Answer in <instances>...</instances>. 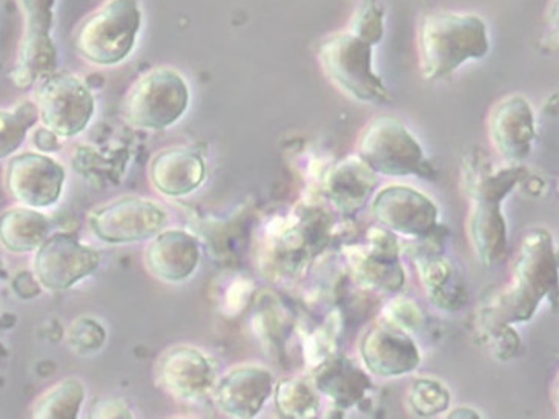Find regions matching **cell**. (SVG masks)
Masks as SVG:
<instances>
[{
  "label": "cell",
  "mask_w": 559,
  "mask_h": 419,
  "mask_svg": "<svg viewBox=\"0 0 559 419\" xmlns=\"http://www.w3.org/2000/svg\"><path fill=\"white\" fill-rule=\"evenodd\" d=\"M528 169L523 165L495 168L483 151L467 154L461 166L460 187L469 200L467 236L479 262L497 266L508 256V220L502 203L526 181Z\"/></svg>",
  "instance_id": "6da1fadb"
},
{
  "label": "cell",
  "mask_w": 559,
  "mask_h": 419,
  "mask_svg": "<svg viewBox=\"0 0 559 419\" xmlns=\"http://www.w3.org/2000/svg\"><path fill=\"white\" fill-rule=\"evenodd\" d=\"M558 271V252L550 230H527L513 260L509 282L483 298L475 320L510 326L527 323L543 301L557 294Z\"/></svg>",
  "instance_id": "7a4b0ae2"
},
{
  "label": "cell",
  "mask_w": 559,
  "mask_h": 419,
  "mask_svg": "<svg viewBox=\"0 0 559 419\" xmlns=\"http://www.w3.org/2000/svg\"><path fill=\"white\" fill-rule=\"evenodd\" d=\"M490 50L485 19L471 13L437 11L419 22V70L426 81H440Z\"/></svg>",
  "instance_id": "3957f363"
},
{
  "label": "cell",
  "mask_w": 559,
  "mask_h": 419,
  "mask_svg": "<svg viewBox=\"0 0 559 419\" xmlns=\"http://www.w3.org/2000/svg\"><path fill=\"white\" fill-rule=\"evenodd\" d=\"M142 22L139 0H107L79 25L75 51L91 65H120L134 51Z\"/></svg>",
  "instance_id": "277c9868"
},
{
  "label": "cell",
  "mask_w": 559,
  "mask_h": 419,
  "mask_svg": "<svg viewBox=\"0 0 559 419\" xmlns=\"http://www.w3.org/2000/svg\"><path fill=\"white\" fill-rule=\"evenodd\" d=\"M190 104V83L185 75L171 67H157L132 83L123 99L122 115L140 130L164 131L183 119Z\"/></svg>",
  "instance_id": "5b68a950"
},
{
  "label": "cell",
  "mask_w": 559,
  "mask_h": 419,
  "mask_svg": "<svg viewBox=\"0 0 559 419\" xmlns=\"http://www.w3.org/2000/svg\"><path fill=\"white\" fill-rule=\"evenodd\" d=\"M373 45L354 33L338 32L321 41V70L350 99L368 105L391 104L386 83L373 70Z\"/></svg>",
  "instance_id": "8992f818"
},
{
  "label": "cell",
  "mask_w": 559,
  "mask_h": 419,
  "mask_svg": "<svg viewBox=\"0 0 559 419\" xmlns=\"http://www.w3.org/2000/svg\"><path fill=\"white\" fill-rule=\"evenodd\" d=\"M357 154L381 177L433 180L436 168L406 124L394 116H379L362 130Z\"/></svg>",
  "instance_id": "52a82bcc"
},
{
  "label": "cell",
  "mask_w": 559,
  "mask_h": 419,
  "mask_svg": "<svg viewBox=\"0 0 559 419\" xmlns=\"http://www.w3.org/2000/svg\"><path fill=\"white\" fill-rule=\"evenodd\" d=\"M34 104L41 127L59 139L82 134L96 115V99L86 83L66 71H56L36 83Z\"/></svg>",
  "instance_id": "ba28073f"
},
{
  "label": "cell",
  "mask_w": 559,
  "mask_h": 419,
  "mask_svg": "<svg viewBox=\"0 0 559 419\" xmlns=\"http://www.w3.org/2000/svg\"><path fill=\"white\" fill-rule=\"evenodd\" d=\"M17 3L24 17V34L11 81L17 88L26 89L58 71L59 52L52 39L58 0H17Z\"/></svg>",
  "instance_id": "9c48e42d"
},
{
  "label": "cell",
  "mask_w": 559,
  "mask_h": 419,
  "mask_svg": "<svg viewBox=\"0 0 559 419\" xmlns=\"http://www.w3.org/2000/svg\"><path fill=\"white\" fill-rule=\"evenodd\" d=\"M166 207L156 200L120 197L90 214L91 232L108 244L140 243L156 237L168 225Z\"/></svg>",
  "instance_id": "30bf717a"
},
{
  "label": "cell",
  "mask_w": 559,
  "mask_h": 419,
  "mask_svg": "<svg viewBox=\"0 0 559 419\" xmlns=\"http://www.w3.org/2000/svg\"><path fill=\"white\" fill-rule=\"evenodd\" d=\"M445 237L441 225L428 239L411 241L407 254L414 260L430 303L444 312H460L469 304V285L460 267L443 254Z\"/></svg>",
  "instance_id": "8fae6325"
},
{
  "label": "cell",
  "mask_w": 559,
  "mask_h": 419,
  "mask_svg": "<svg viewBox=\"0 0 559 419\" xmlns=\"http://www.w3.org/2000/svg\"><path fill=\"white\" fill-rule=\"evenodd\" d=\"M100 262V252L78 236L56 232L34 251L33 277L40 288L59 292L88 278L99 270Z\"/></svg>",
  "instance_id": "7c38bea8"
},
{
  "label": "cell",
  "mask_w": 559,
  "mask_h": 419,
  "mask_svg": "<svg viewBox=\"0 0 559 419\" xmlns=\"http://www.w3.org/2000/svg\"><path fill=\"white\" fill-rule=\"evenodd\" d=\"M369 205L377 225L399 239L425 240L441 226L437 203L425 192L404 184H391L376 192Z\"/></svg>",
  "instance_id": "4fadbf2b"
},
{
  "label": "cell",
  "mask_w": 559,
  "mask_h": 419,
  "mask_svg": "<svg viewBox=\"0 0 559 419\" xmlns=\"http://www.w3.org/2000/svg\"><path fill=\"white\" fill-rule=\"evenodd\" d=\"M366 234L365 244L345 249L347 263L360 285L395 296L406 283L399 237L380 225Z\"/></svg>",
  "instance_id": "5bb4252c"
},
{
  "label": "cell",
  "mask_w": 559,
  "mask_h": 419,
  "mask_svg": "<svg viewBox=\"0 0 559 419\" xmlns=\"http://www.w3.org/2000/svg\"><path fill=\"white\" fill-rule=\"evenodd\" d=\"M66 180V168L44 153L14 154L5 168L10 197L33 210L55 206L62 197Z\"/></svg>",
  "instance_id": "9a60e30c"
},
{
  "label": "cell",
  "mask_w": 559,
  "mask_h": 419,
  "mask_svg": "<svg viewBox=\"0 0 559 419\" xmlns=\"http://www.w3.org/2000/svg\"><path fill=\"white\" fill-rule=\"evenodd\" d=\"M158 387L180 402L198 403L213 395L217 373L211 358L199 347H169L156 366Z\"/></svg>",
  "instance_id": "2e32d148"
},
{
  "label": "cell",
  "mask_w": 559,
  "mask_h": 419,
  "mask_svg": "<svg viewBox=\"0 0 559 419\" xmlns=\"http://www.w3.org/2000/svg\"><path fill=\"white\" fill-rule=\"evenodd\" d=\"M360 357L370 375L402 379L421 364V350L411 334L381 320L361 339Z\"/></svg>",
  "instance_id": "e0dca14e"
},
{
  "label": "cell",
  "mask_w": 559,
  "mask_h": 419,
  "mask_svg": "<svg viewBox=\"0 0 559 419\" xmlns=\"http://www.w3.org/2000/svg\"><path fill=\"white\" fill-rule=\"evenodd\" d=\"M275 379L270 369L240 364L215 383V406L230 418H255L274 395Z\"/></svg>",
  "instance_id": "ac0fdd59"
},
{
  "label": "cell",
  "mask_w": 559,
  "mask_h": 419,
  "mask_svg": "<svg viewBox=\"0 0 559 419\" xmlns=\"http://www.w3.org/2000/svg\"><path fill=\"white\" fill-rule=\"evenodd\" d=\"M489 135L495 151L510 165H521L534 149L536 119L531 101L509 96L498 101L489 117Z\"/></svg>",
  "instance_id": "d6986e66"
},
{
  "label": "cell",
  "mask_w": 559,
  "mask_h": 419,
  "mask_svg": "<svg viewBox=\"0 0 559 419\" xmlns=\"http://www.w3.org/2000/svg\"><path fill=\"white\" fill-rule=\"evenodd\" d=\"M202 260L199 240L183 229L162 230L145 249V266L154 278L164 283L187 282Z\"/></svg>",
  "instance_id": "ffe728a7"
},
{
  "label": "cell",
  "mask_w": 559,
  "mask_h": 419,
  "mask_svg": "<svg viewBox=\"0 0 559 419\" xmlns=\"http://www.w3.org/2000/svg\"><path fill=\"white\" fill-rule=\"evenodd\" d=\"M379 177L355 154L332 165L330 171L324 173V195L343 217H354L376 195Z\"/></svg>",
  "instance_id": "44dd1931"
},
{
  "label": "cell",
  "mask_w": 559,
  "mask_h": 419,
  "mask_svg": "<svg viewBox=\"0 0 559 419\" xmlns=\"http://www.w3.org/2000/svg\"><path fill=\"white\" fill-rule=\"evenodd\" d=\"M206 177L205 158L198 151L183 146L160 151L151 160V184L165 197L180 199L194 194L205 183Z\"/></svg>",
  "instance_id": "7402d4cb"
},
{
  "label": "cell",
  "mask_w": 559,
  "mask_h": 419,
  "mask_svg": "<svg viewBox=\"0 0 559 419\" xmlns=\"http://www.w3.org/2000/svg\"><path fill=\"white\" fill-rule=\"evenodd\" d=\"M312 383L319 394L330 398L342 410L361 406L373 388L368 370L337 354H332L312 369Z\"/></svg>",
  "instance_id": "603a6c76"
},
{
  "label": "cell",
  "mask_w": 559,
  "mask_h": 419,
  "mask_svg": "<svg viewBox=\"0 0 559 419\" xmlns=\"http://www.w3.org/2000/svg\"><path fill=\"white\" fill-rule=\"evenodd\" d=\"M50 218L39 210L16 206L0 214V247L11 254H32L50 236Z\"/></svg>",
  "instance_id": "cb8c5ba5"
},
{
  "label": "cell",
  "mask_w": 559,
  "mask_h": 419,
  "mask_svg": "<svg viewBox=\"0 0 559 419\" xmlns=\"http://www.w3.org/2000/svg\"><path fill=\"white\" fill-rule=\"evenodd\" d=\"M312 380L305 376H289L275 383V409L283 418H317L320 411V396Z\"/></svg>",
  "instance_id": "d4e9b609"
},
{
  "label": "cell",
  "mask_w": 559,
  "mask_h": 419,
  "mask_svg": "<svg viewBox=\"0 0 559 419\" xmlns=\"http://www.w3.org/2000/svg\"><path fill=\"white\" fill-rule=\"evenodd\" d=\"M86 391L81 380L59 381L34 403L32 417L37 419H75L81 415Z\"/></svg>",
  "instance_id": "484cf974"
},
{
  "label": "cell",
  "mask_w": 559,
  "mask_h": 419,
  "mask_svg": "<svg viewBox=\"0 0 559 419\" xmlns=\"http://www.w3.org/2000/svg\"><path fill=\"white\" fill-rule=\"evenodd\" d=\"M37 122L39 112L34 100L22 101L13 109H0V160L17 153Z\"/></svg>",
  "instance_id": "4316f807"
},
{
  "label": "cell",
  "mask_w": 559,
  "mask_h": 419,
  "mask_svg": "<svg viewBox=\"0 0 559 419\" xmlns=\"http://www.w3.org/2000/svg\"><path fill=\"white\" fill-rule=\"evenodd\" d=\"M407 403L417 417L436 418L449 410L452 396L441 381L421 376V379L412 381Z\"/></svg>",
  "instance_id": "83f0119b"
},
{
  "label": "cell",
  "mask_w": 559,
  "mask_h": 419,
  "mask_svg": "<svg viewBox=\"0 0 559 419\" xmlns=\"http://www.w3.org/2000/svg\"><path fill=\"white\" fill-rule=\"evenodd\" d=\"M478 343L495 360L509 361L520 352L521 338L510 324L475 320Z\"/></svg>",
  "instance_id": "f1b7e54d"
},
{
  "label": "cell",
  "mask_w": 559,
  "mask_h": 419,
  "mask_svg": "<svg viewBox=\"0 0 559 419\" xmlns=\"http://www.w3.org/2000/svg\"><path fill=\"white\" fill-rule=\"evenodd\" d=\"M381 320L412 335L425 326L426 315L417 301L395 294V297L381 311Z\"/></svg>",
  "instance_id": "f546056e"
},
{
  "label": "cell",
  "mask_w": 559,
  "mask_h": 419,
  "mask_svg": "<svg viewBox=\"0 0 559 419\" xmlns=\"http://www.w3.org/2000/svg\"><path fill=\"white\" fill-rule=\"evenodd\" d=\"M68 342L78 354L97 352L107 342V331L96 319L81 316L71 323L68 330Z\"/></svg>",
  "instance_id": "4dcf8cb0"
},
{
  "label": "cell",
  "mask_w": 559,
  "mask_h": 419,
  "mask_svg": "<svg viewBox=\"0 0 559 419\" xmlns=\"http://www.w3.org/2000/svg\"><path fill=\"white\" fill-rule=\"evenodd\" d=\"M350 33L370 45H379L384 36V11L377 0H365L360 10L355 13Z\"/></svg>",
  "instance_id": "1f68e13d"
},
{
  "label": "cell",
  "mask_w": 559,
  "mask_h": 419,
  "mask_svg": "<svg viewBox=\"0 0 559 419\" xmlns=\"http://www.w3.org/2000/svg\"><path fill=\"white\" fill-rule=\"evenodd\" d=\"M91 418H132V411L128 404L119 398H102L93 404L90 411Z\"/></svg>",
  "instance_id": "d6a6232c"
},
{
  "label": "cell",
  "mask_w": 559,
  "mask_h": 419,
  "mask_svg": "<svg viewBox=\"0 0 559 419\" xmlns=\"http://www.w3.org/2000/svg\"><path fill=\"white\" fill-rule=\"evenodd\" d=\"M34 145H36V148L39 149L40 153H51V151L59 149V137L55 132L41 127L40 130H37L36 134H34Z\"/></svg>",
  "instance_id": "836d02e7"
},
{
  "label": "cell",
  "mask_w": 559,
  "mask_h": 419,
  "mask_svg": "<svg viewBox=\"0 0 559 419\" xmlns=\"http://www.w3.org/2000/svg\"><path fill=\"white\" fill-rule=\"evenodd\" d=\"M449 419H477L483 418V415L479 414L478 410H475L474 407H467V406H460L456 407V409H453L449 411L448 414Z\"/></svg>",
  "instance_id": "e575fe53"
}]
</instances>
